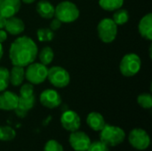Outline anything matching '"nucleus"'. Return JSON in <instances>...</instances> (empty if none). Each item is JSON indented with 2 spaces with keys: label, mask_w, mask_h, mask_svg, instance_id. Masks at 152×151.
Listing matches in <instances>:
<instances>
[{
  "label": "nucleus",
  "mask_w": 152,
  "mask_h": 151,
  "mask_svg": "<svg viewBox=\"0 0 152 151\" xmlns=\"http://www.w3.org/2000/svg\"><path fill=\"white\" fill-rule=\"evenodd\" d=\"M61 22L58 19L54 18V19H53L52 21L50 22V28H49L52 29L53 31H55V30L59 29V28H61Z\"/></svg>",
  "instance_id": "c756f323"
},
{
  "label": "nucleus",
  "mask_w": 152,
  "mask_h": 151,
  "mask_svg": "<svg viewBox=\"0 0 152 151\" xmlns=\"http://www.w3.org/2000/svg\"><path fill=\"white\" fill-rule=\"evenodd\" d=\"M34 94V86L30 83L22 84L20 89V97H29Z\"/></svg>",
  "instance_id": "cd10ccee"
},
{
  "label": "nucleus",
  "mask_w": 152,
  "mask_h": 151,
  "mask_svg": "<svg viewBox=\"0 0 152 151\" xmlns=\"http://www.w3.org/2000/svg\"><path fill=\"white\" fill-rule=\"evenodd\" d=\"M39 101L44 107L55 109L61 103V97L57 91L53 89H46L41 93Z\"/></svg>",
  "instance_id": "9b49d317"
},
{
  "label": "nucleus",
  "mask_w": 152,
  "mask_h": 151,
  "mask_svg": "<svg viewBox=\"0 0 152 151\" xmlns=\"http://www.w3.org/2000/svg\"><path fill=\"white\" fill-rule=\"evenodd\" d=\"M38 49L33 39L27 36L17 37L9 49V58L13 66L27 67L37 57Z\"/></svg>",
  "instance_id": "f257e3e1"
},
{
  "label": "nucleus",
  "mask_w": 152,
  "mask_h": 151,
  "mask_svg": "<svg viewBox=\"0 0 152 151\" xmlns=\"http://www.w3.org/2000/svg\"><path fill=\"white\" fill-rule=\"evenodd\" d=\"M86 123L88 126L94 131L100 132L106 125L103 116L99 112H91L86 117Z\"/></svg>",
  "instance_id": "dca6fc26"
},
{
  "label": "nucleus",
  "mask_w": 152,
  "mask_h": 151,
  "mask_svg": "<svg viewBox=\"0 0 152 151\" xmlns=\"http://www.w3.org/2000/svg\"><path fill=\"white\" fill-rule=\"evenodd\" d=\"M36 103V97L35 95H31L29 97H20L19 96V101H18V106L17 108L28 112L33 107L35 106Z\"/></svg>",
  "instance_id": "412c9836"
},
{
  "label": "nucleus",
  "mask_w": 152,
  "mask_h": 151,
  "mask_svg": "<svg viewBox=\"0 0 152 151\" xmlns=\"http://www.w3.org/2000/svg\"><path fill=\"white\" fill-rule=\"evenodd\" d=\"M37 54H38V58L40 60V63H42L45 66L51 64L54 58L53 51L50 46L44 47Z\"/></svg>",
  "instance_id": "6ab92c4d"
},
{
  "label": "nucleus",
  "mask_w": 152,
  "mask_h": 151,
  "mask_svg": "<svg viewBox=\"0 0 152 151\" xmlns=\"http://www.w3.org/2000/svg\"><path fill=\"white\" fill-rule=\"evenodd\" d=\"M6 20H7V18L0 15V29H4V27H5V24H6Z\"/></svg>",
  "instance_id": "473e14b6"
},
{
  "label": "nucleus",
  "mask_w": 152,
  "mask_h": 151,
  "mask_svg": "<svg viewBox=\"0 0 152 151\" xmlns=\"http://www.w3.org/2000/svg\"><path fill=\"white\" fill-rule=\"evenodd\" d=\"M48 69L45 65L38 62H32L27 66L25 70V79L32 85H39L47 78Z\"/></svg>",
  "instance_id": "39448f33"
},
{
  "label": "nucleus",
  "mask_w": 152,
  "mask_h": 151,
  "mask_svg": "<svg viewBox=\"0 0 152 151\" xmlns=\"http://www.w3.org/2000/svg\"><path fill=\"white\" fill-rule=\"evenodd\" d=\"M98 36L100 39L106 44L113 42L118 35V25L113 21L112 19L105 18L102 19L97 26Z\"/></svg>",
  "instance_id": "423d86ee"
},
{
  "label": "nucleus",
  "mask_w": 152,
  "mask_h": 151,
  "mask_svg": "<svg viewBox=\"0 0 152 151\" xmlns=\"http://www.w3.org/2000/svg\"><path fill=\"white\" fill-rule=\"evenodd\" d=\"M47 78L49 82L57 88H64L68 86L70 82L69 72L60 66H53L48 69Z\"/></svg>",
  "instance_id": "0eeeda50"
},
{
  "label": "nucleus",
  "mask_w": 152,
  "mask_h": 151,
  "mask_svg": "<svg viewBox=\"0 0 152 151\" xmlns=\"http://www.w3.org/2000/svg\"><path fill=\"white\" fill-rule=\"evenodd\" d=\"M69 144L75 151H86L91 144V140L85 132L77 130L71 132L69 135Z\"/></svg>",
  "instance_id": "1a4fd4ad"
},
{
  "label": "nucleus",
  "mask_w": 152,
  "mask_h": 151,
  "mask_svg": "<svg viewBox=\"0 0 152 151\" xmlns=\"http://www.w3.org/2000/svg\"><path fill=\"white\" fill-rule=\"evenodd\" d=\"M44 151H64L62 145L56 140H49L44 147Z\"/></svg>",
  "instance_id": "bb28decb"
},
{
  "label": "nucleus",
  "mask_w": 152,
  "mask_h": 151,
  "mask_svg": "<svg viewBox=\"0 0 152 151\" xmlns=\"http://www.w3.org/2000/svg\"><path fill=\"white\" fill-rule=\"evenodd\" d=\"M25 79L24 67L12 66L11 71H9V82L13 86H20L22 85Z\"/></svg>",
  "instance_id": "f3484780"
},
{
  "label": "nucleus",
  "mask_w": 152,
  "mask_h": 151,
  "mask_svg": "<svg viewBox=\"0 0 152 151\" xmlns=\"http://www.w3.org/2000/svg\"><path fill=\"white\" fill-rule=\"evenodd\" d=\"M0 93V109L10 111L14 110L18 106L19 96L10 91H3Z\"/></svg>",
  "instance_id": "f8f14e48"
},
{
  "label": "nucleus",
  "mask_w": 152,
  "mask_h": 151,
  "mask_svg": "<svg viewBox=\"0 0 152 151\" xmlns=\"http://www.w3.org/2000/svg\"><path fill=\"white\" fill-rule=\"evenodd\" d=\"M55 7L47 0H41L37 4V12L44 19H53Z\"/></svg>",
  "instance_id": "a211bd4d"
},
{
  "label": "nucleus",
  "mask_w": 152,
  "mask_h": 151,
  "mask_svg": "<svg viewBox=\"0 0 152 151\" xmlns=\"http://www.w3.org/2000/svg\"><path fill=\"white\" fill-rule=\"evenodd\" d=\"M100 140L109 147H115L122 143L125 140V131L116 125H105L104 127L100 131Z\"/></svg>",
  "instance_id": "7ed1b4c3"
},
{
  "label": "nucleus",
  "mask_w": 152,
  "mask_h": 151,
  "mask_svg": "<svg viewBox=\"0 0 152 151\" xmlns=\"http://www.w3.org/2000/svg\"><path fill=\"white\" fill-rule=\"evenodd\" d=\"M124 0H99V5L105 11L112 12L122 7Z\"/></svg>",
  "instance_id": "aec40b11"
},
{
  "label": "nucleus",
  "mask_w": 152,
  "mask_h": 151,
  "mask_svg": "<svg viewBox=\"0 0 152 151\" xmlns=\"http://www.w3.org/2000/svg\"><path fill=\"white\" fill-rule=\"evenodd\" d=\"M9 84V70L4 67H0V93L4 91Z\"/></svg>",
  "instance_id": "a878e982"
},
{
  "label": "nucleus",
  "mask_w": 152,
  "mask_h": 151,
  "mask_svg": "<svg viewBox=\"0 0 152 151\" xmlns=\"http://www.w3.org/2000/svg\"><path fill=\"white\" fill-rule=\"evenodd\" d=\"M20 0H0V15L5 18L15 16L20 11Z\"/></svg>",
  "instance_id": "ddd939ff"
},
{
  "label": "nucleus",
  "mask_w": 152,
  "mask_h": 151,
  "mask_svg": "<svg viewBox=\"0 0 152 151\" xmlns=\"http://www.w3.org/2000/svg\"><path fill=\"white\" fill-rule=\"evenodd\" d=\"M14 112H15V114H16L17 117H21V118L24 117H26V116H27V113H28V112H26V111H24V110L19 109V108H16V109H14Z\"/></svg>",
  "instance_id": "7c9ffc66"
},
{
  "label": "nucleus",
  "mask_w": 152,
  "mask_h": 151,
  "mask_svg": "<svg viewBox=\"0 0 152 151\" xmlns=\"http://www.w3.org/2000/svg\"><path fill=\"white\" fill-rule=\"evenodd\" d=\"M138 30L143 38L150 41L152 40V13H147L141 19Z\"/></svg>",
  "instance_id": "2eb2a0df"
},
{
  "label": "nucleus",
  "mask_w": 152,
  "mask_h": 151,
  "mask_svg": "<svg viewBox=\"0 0 152 151\" xmlns=\"http://www.w3.org/2000/svg\"><path fill=\"white\" fill-rule=\"evenodd\" d=\"M4 29L6 30L7 33L13 35V36H17V35L21 34L24 31L25 24L21 19L12 16V17L7 18Z\"/></svg>",
  "instance_id": "4468645a"
},
{
  "label": "nucleus",
  "mask_w": 152,
  "mask_h": 151,
  "mask_svg": "<svg viewBox=\"0 0 152 151\" xmlns=\"http://www.w3.org/2000/svg\"><path fill=\"white\" fill-rule=\"evenodd\" d=\"M142 61L139 55L136 53L126 54L119 64V70L125 77H134L141 69Z\"/></svg>",
  "instance_id": "20e7f679"
},
{
  "label": "nucleus",
  "mask_w": 152,
  "mask_h": 151,
  "mask_svg": "<svg viewBox=\"0 0 152 151\" xmlns=\"http://www.w3.org/2000/svg\"><path fill=\"white\" fill-rule=\"evenodd\" d=\"M54 16L61 23H71L79 17V10L74 3L62 1L55 7Z\"/></svg>",
  "instance_id": "f03ea898"
},
{
  "label": "nucleus",
  "mask_w": 152,
  "mask_h": 151,
  "mask_svg": "<svg viewBox=\"0 0 152 151\" xmlns=\"http://www.w3.org/2000/svg\"><path fill=\"white\" fill-rule=\"evenodd\" d=\"M61 124L65 130L71 133L79 129L81 120L77 112L73 110H66L61 117Z\"/></svg>",
  "instance_id": "9d476101"
},
{
  "label": "nucleus",
  "mask_w": 152,
  "mask_h": 151,
  "mask_svg": "<svg viewBox=\"0 0 152 151\" xmlns=\"http://www.w3.org/2000/svg\"><path fill=\"white\" fill-rule=\"evenodd\" d=\"M138 104L146 109H150L152 107V96L149 93H143L137 97Z\"/></svg>",
  "instance_id": "393cba45"
},
{
  "label": "nucleus",
  "mask_w": 152,
  "mask_h": 151,
  "mask_svg": "<svg viewBox=\"0 0 152 151\" xmlns=\"http://www.w3.org/2000/svg\"><path fill=\"white\" fill-rule=\"evenodd\" d=\"M37 36L40 42H49L53 39L54 34H53V31L50 28H41L37 29Z\"/></svg>",
  "instance_id": "b1692460"
},
{
  "label": "nucleus",
  "mask_w": 152,
  "mask_h": 151,
  "mask_svg": "<svg viewBox=\"0 0 152 151\" xmlns=\"http://www.w3.org/2000/svg\"><path fill=\"white\" fill-rule=\"evenodd\" d=\"M16 136L14 129L11 126L1 125L0 126V141L2 142H10L12 141Z\"/></svg>",
  "instance_id": "5701e85b"
},
{
  "label": "nucleus",
  "mask_w": 152,
  "mask_h": 151,
  "mask_svg": "<svg viewBox=\"0 0 152 151\" xmlns=\"http://www.w3.org/2000/svg\"><path fill=\"white\" fill-rule=\"evenodd\" d=\"M7 39V32L4 29H0V43H4Z\"/></svg>",
  "instance_id": "2f4dec72"
},
{
  "label": "nucleus",
  "mask_w": 152,
  "mask_h": 151,
  "mask_svg": "<svg viewBox=\"0 0 152 151\" xmlns=\"http://www.w3.org/2000/svg\"><path fill=\"white\" fill-rule=\"evenodd\" d=\"M3 54H4V48H3L2 44L0 43V60H1L2 57H3Z\"/></svg>",
  "instance_id": "72a5a7b5"
},
{
  "label": "nucleus",
  "mask_w": 152,
  "mask_h": 151,
  "mask_svg": "<svg viewBox=\"0 0 152 151\" xmlns=\"http://www.w3.org/2000/svg\"><path fill=\"white\" fill-rule=\"evenodd\" d=\"M128 142L133 148L138 150H145L151 145L150 135L142 128L133 129L128 135Z\"/></svg>",
  "instance_id": "6e6552de"
},
{
  "label": "nucleus",
  "mask_w": 152,
  "mask_h": 151,
  "mask_svg": "<svg viewBox=\"0 0 152 151\" xmlns=\"http://www.w3.org/2000/svg\"><path fill=\"white\" fill-rule=\"evenodd\" d=\"M20 1L25 3V4H31V3H34L36 0H20Z\"/></svg>",
  "instance_id": "f704fd0d"
},
{
  "label": "nucleus",
  "mask_w": 152,
  "mask_h": 151,
  "mask_svg": "<svg viewBox=\"0 0 152 151\" xmlns=\"http://www.w3.org/2000/svg\"><path fill=\"white\" fill-rule=\"evenodd\" d=\"M113 21L117 25H124L129 20V13L126 9H118L113 14Z\"/></svg>",
  "instance_id": "4be33fe9"
},
{
  "label": "nucleus",
  "mask_w": 152,
  "mask_h": 151,
  "mask_svg": "<svg viewBox=\"0 0 152 151\" xmlns=\"http://www.w3.org/2000/svg\"><path fill=\"white\" fill-rule=\"evenodd\" d=\"M86 151H110L109 146H107L104 142L98 141L94 142H91L88 150Z\"/></svg>",
  "instance_id": "c85d7f7f"
}]
</instances>
